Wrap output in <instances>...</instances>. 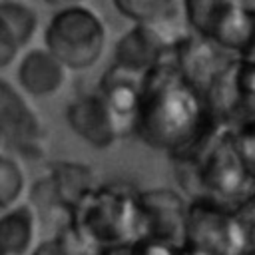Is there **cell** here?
<instances>
[{"label":"cell","mask_w":255,"mask_h":255,"mask_svg":"<svg viewBox=\"0 0 255 255\" xmlns=\"http://www.w3.org/2000/svg\"><path fill=\"white\" fill-rule=\"evenodd\" d=\"M221 126L205 96L179 72L173 54L141 76L131 133L151 149L165 151L179 163H193Z\"/></svg>","instance_id":"cell-1"},{"label":"cell","mask_w":255,"mask_h":255,"mask_svg":"<svg viewBox=\"0 0 255 255\" xmlns=\"http://www.w3.org/2000/svg\"><path fill=\"white\" fill-rule=\"evenodd\" d=\"M70 223L98 249L141 237L137 189L128 183L96 185L72 211Z\"/></svg>","instance_id":"cell-2"},{"label":"cell","mask_w":255,"mask_h":255,"mask_svg":"<svg viewBox=\"0 0 255 255\" xmlns=\"http://www.w3.org/2000/svg\"><path fill=\"white\" fill-rule=\"evenodd\" d=\"M44 48H48L70 72L92 70L106 52L108 24L102 14L82 4L56 8L44 28Z\"/></svg>","instance_id":"cell-3"},{"label":"cell","mask_w":255,"mask_h":255,"mask_svg":"<svg viewBox=\"0 0 255 255\" xmlns=\"http://www.w3.org/2000/svg\"><path fill=\"white\" fill-rule=\"evenodd\" d=\"M191 169L199 187L197 195L209 197L229 209H237L255 195V179L245 169L231 137V129H219ZM195 195V197H197Z\"/></svg>","instance_id":"cell-4"},{"label":"cell","mask_w":255,"mask_h":255,"mask_svg":"<svg viewBox=\"0 0 255 255\" xmlns=\"http://www.w3.org/2000/svg\"><path fill=\"white\" fill-rule=\"evenodd\" d=\"M247 233L235 213L209 197L197 195L187 203L185 243L209 255H241Z\"/></svg>","instance_id":"cell-5"},{"label":"cell","mask_w":255,"mask_h":255,"mask_svg":"<svg viewBox=\"0 0 255 255\" xmlns=\"http://www.w3.org/2000/svg\"><path fill=\"white\" fill-rule=\"evenodd\" d=\"M0 139L28 157H40L46 143V128L38 112L6 78H0Z\"/></svg>","instance_id":"cell-6"},{"label":"cell","mask_w":255,"mask_h":255,"mask_svg":"<svg viewBox=\"0 0 255 255\" xmlns=\"http://www.w3.org/2000/svg\"><path fill=\"white\" fill-rule=\"evenodd\" d=\"M169 22L131 24V28L124 32L114 44L112 66L143 76L159 60L173 54L177 42L185 34L183 32L175 34L173 30H169Z\"/></svg>","instance_id":"cell-7"},{"label":"cell","mask_w":255,"mask_h":255,"mask_svg":"<svg viewBox=\"0 0 255 255\" xmlns=\"http://www.w3.org/2000/svg\"><path fill=\"white\" fill-rule=\"evenodd\" d=\"M141 213V237L161 239L173 245L185 243L187 201L173 189L155 187L137 191Z\"/></svg>","instance_id":"cell-8"},{"label":"cell","mask_w":255,"mask_h":255,"mask_svg":"<svg viewBox=\"0 0 255 255\" xmlns=\"http://www.w3.org/2000/svg\"><path fill=\"white\" fill-rule=\"evenodd\" d=\"M64 118L70 129L94 149H108L124 135L120 122L98 92L72 100Z\"/></svg>","instance_id":"cell-9"},{"label":"cell","mask_w":255,"mask_h":255,"mask_svg":"<svg viewBox=\"0 0 255 255\" xmlns=\"http://www.w3.org/2000/svg\"><path fill=\"white\" fill-rule=\"evenodd\" d=\"M203 38L233 56H247L255 48V8L231 0H219Z\"/></svg>","instance_id":"cell-10"},{"label":"cell","mask_w":255,"mask_h":255,"mask_svg":"<svg viewBox=\"0 0 255 255\" xmlns=\"http://www.w3.org/2000/svg\"><path fill=\"white\" fill-rule=\"evenodd\" d=\"M225 54L227 52L215 46L211 40L195 32H187L177 42L173 60L179 72L205 96L223 68L231 62V58H225Z\"/></svg>","instance_id":"cell-11"},{"label":"cell","mask_w":255,"mask_h":255,"mask_svg":"<svg viewBox=\"0 0 255 255\" xmlns=\"http://www.w3.org/2000/svg\"><path fill=\"white\" fill-rule=\"evenodd\" d=\"M68 72L48 48H32L18 58L16 82L30 98H52L66 86Z\"/></svg>","instance_id":"cell-12"},{"label":"cell","mask_w":255,"mask_h":255,"mask_svg":"<svg viewBox=\"0 0 255 255\" xmlns=\"http://www.w3.org/2000/svg\"><path fill=\"white\" fill-rule=\"evenodd\" d=\"M40 28L38 10L24 0H0V70L12 66Z\"/></svg>","instance_id":"cell-13"},{"label":"cell","mask_w":255,"mask_h":255,"mask_svg":"<svg viewBox=\"0 0 255 255\" xmlns=\"http://www.w3.org/2000/svg\"><path fill=\"white\" fill-rule=\"evenodd\" d=\"M139 86L141 76L126 72L116 66H110L100 80L98 94L106 100L108 108L120 122L124 135L133 131V120L139 104Z\"/></svg>","instance_id":"cell-14"},{"label":"cell","mask_w":255,"mask_h":255,"mask_svg":"<svg viewBox=\"0 0 255 255\" xmlns=\"http://www.w3.org/2000/svg\"><path fill=\"white\" fill-rule=\"evenodd\" d=\"M48 181L54 189L58 203L68 215L80 205V201L98 185L96 173L90 165L74 159H56L48 165Z\"/></svg>","instance_id":"cell-15"},{"label":"cell","mask_w":255,"mask_h":255,"mask_svg":"<svg viewBox=\"0 0 255 255\" xmlns=\"http://www.w3.org/2000/svg\"><path fill=\"white\" fill-rule=\"evenodd\" d=\"M38 217L30 205H14L0 213V255H28L36 245Z\"/></svg>","instance_id":"cell-16"},{"label":"cell","mask_w":255,"mask_h":255,"mask_svg":"<svg viewBox=\"0 0 255 255\" xmlns=\"http://www.w3.org/2000/svg\"><path fill=\"white\" fill-rule=\"evenodd\" d=\"M231 82L239 120H255V58L235 56L231 60Z\"/></svg>","instance_id":"cell-17"},{"label":"cell","mask_w":255,"mask_h":255,"mask_svg":"<svg viewBox=\"0 0 255 255\" xmlns=\"http://www.w3.org/2000/svg\"><path fill=\"white\" fill-rule=\"evenodd\" d=\"M112 4L131 24H159L175 16L181 0H112Z\"/></svg>","instance_id":"cell-18"},{"label":"cell","mask_w":255,"mask_h":255,"mask_svg":"<svg viewBox=\"0 0 255 255\" xmlns=\"http://www.w3.org/2000/svg\"><path fill=\"white\" fill-rule=\"evenodd\" d=\"M26 189V175L22 165L8 153L0 151V211L18 203Z\"/></svg>","instance_id":"cell-19"},{"label":"cell","mask_w":255,"mask_h":255,"mask_svg":"<svg viewBox=\"0 0 255 255\" xmlns=\"http://www.w3.org/2000/svg\"><path fill=\"white\" fill-rule=\"evenodd\" d=\"M231 137L245 169L255 179V120L241 122L239 128L231 131Z\"/></svg>","instance_id":"cell-20"},{"label":"cell","mask_w":255,"mask_h":255,"mask_svg":"<svg viewBox=\"0 0 255 255\" xmlns=\"http://www.w3.org/2000/svg\"><path fill=\"white\" fill-rule=\"evenodd\" d=\"M181 245H173L153 237H137L131 245V255H179Z\"/></svg>","instance_id":"cell-21"},{"label":"cell","mask_w":255,"mask_h":255,"mask_svg":"<svg viewBox=\"0 0 255 255\" xmlns=\"http://www.w3.org/2000/svg\"><path fill=\"white\" fill-rule=\"evenodd\" d=\"M30 255H66V253H64V247H62L60 239L54 235V237L48 239V241L36 243L34 249L30 251Z\"/></svg>","instance_id":"cell-22"},{"label":"cell","mask_w":255,"mask_h":255,"mask_svg":"<svg viewBox=\"0 0 255 255\" xmlns=\"http://www.w3.org/2000/svg\"><path fill=\"white\" fill-rule=\"evenodd\" d=\"M44 2L52 8H62V6H70V4H82L86 0H44Z\"/></svg>","instance_id":"cell-23"},{"label":"cell","mask_w":255,"mask_h":255,"mask_svg":"<svg viewBox=\"0 0 255 255\" xmlns=\"http://www.w3.org/2000/svg\"><path fill=\"white\" fill-rule=\"evenodd\" d=\"M231 2H239V4H247V6H253L255 0H231Z\"/></svg>","instance_id":"cell-24"},{"label":"cell","mask_w":255,"mask_h":255,"mask_svg":"<svg viewBox=\"0 0 255 255\" xmlns=\"http://www.w3.org/2000/svg\"><path fill=\"white\" fill-rule=\"evenodd\" d=\"M241 255H255V247H253V249H247V251H243Z\"/></svg>","instance_id":"cell-25"}]
</instances>
